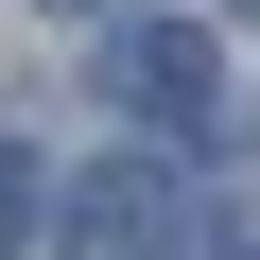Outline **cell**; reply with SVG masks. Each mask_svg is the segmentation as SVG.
Masks as SVG:
<instances>
[{
  "mask_svg": "<svg viewBox=\"0 0 260 260\" xmlns=\"http://www.w3.org/2000/svg\"><path fill=\"white\" fill-rule=\"evenodd\" d=\"M243 18H260V0H243Z\"/></svg>",
  "mask_w": 260,
  "mask_h": 260,
  "instance_id": "obj_5",
  "label": "cell"
},
{
  "mask_svg": "<svg viewBox=\"0 0 260 260\" xmlns=\"http://www.w3.org/2000/svg\"><path fill=\"white\" fill-rule=\"evenodd\" d=\"M35 225H52V174H35L18 139H0V243H35Z\"/></svg>",
  "mask_w": 260,
  "mask_h": 260,
  "instance_id": "obj_3",
  "label": "cell"
},
{
  "mask_svg": "<svg viewBox=\"0 0 260 260\" xmlns=\"http://www.w3.org/2000/svg\"><path fill=\"white\" fill-rule=\"evenodd\" d=\"M52 243H70V260H191V191H174L156 156H104V174L52 191Z\"/></svg>",
  "mask_w": 260,
  "mask_h": 260,
  "instance_id": "obj_1",
  "label": "cell"
},
{
  "mask_svg": "<svg viewBox=\"0 0 260 260\" xmlns=\"http://www.w3.org/2000/svg\"><path fill=\"white\" fill-rule=\"evenodd\" d=\"M104 87H121V121H208V35L191 18H121Z\"/></svg>",
  "mask_w": 260,
  "mask_h": 260,
  "instance_id": "obj_2",
  "label": "cell"
},
{
  "mask_svg": "<svg viewBox=\"0 0 260 260\" xmlns=\"http://www.w3.org/2000/svg\"><path fill=\"white\" fill-rule=\"evenodd\" d=\"M52 18H121V0H52Z\"/></svg>",
  "mask_w": 260,
  "mask_h": 260,
  "instance_id": "obj_4",
  "label": "cell"
}]
</instances>
